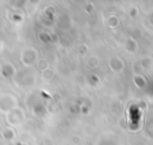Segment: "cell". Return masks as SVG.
Wrapping results in <instances>:
<instances>
[{"label": "cell", "mask_w": 153, "mask_h": 145, "mask_svg": "<svg viewBox=\"0 0 153 145\" xmlns=\"http://www.w3.org/2000/svg\"><path fill=\"white\" fill-rule=\"evenodd\" d=\"M18 107V98L10 92L0 95V113L8 114L11 110Z\"/></svg>", "instance_id": "6da1fadb"}, {"label": "cell", "mask_w": 153, "mask_h": 145, "mask_svg": "<svg viewBox=\"0 0 153 145\" xmlns=\"http://www.w3.org/2000/svg\"><path fill=\"white\" fill-rule=\"evenodd\" d=\"M23 121H25V111L19 106L16 109H14V110H11L8 114H6V122L10 128L19 126L20 123H23Z\"/></svg>", "instance_id": "7a4b0ae2"}, {"label": "cell", "mask_w": 153, "mask_h": 145, "mask_svg": "<svg viewBox=\"0 0 153 145\" xmlns=\"http://www.w3.org/2000/svg\"><path fill=\"white\" fill-rule=\"evenodd\" d=\"M38 52L35 48H25L20 53V62L25 67H33L38 61Z\"/></svg>", "instance_id": "3957f363"}, {"label": "cell", "mask_w": 153, "mask_h": 145, "mask_svg": "<svg viewBox=\"0 0 153 145\" xmlns=\"http://www.w3.org/2000/svg\"><path fill=\"white\" fill-rule=\"evenodd\" d=\"M108 68H110V71L114 73H121L125 71L126 64H125V61L122 57L114 56V57H111L110 60H108Z\"/></svg>", "instance_id": "277c9868"}, {"label": "cell", "mask_w": 153, "mask_h": 145, "mask_svg": "<svg viewBox=\"0 0 153 145\" xmlns=\"http://www.w3.org/2000/svg\"><path fill=\"white\" fill-rule=\"evenodd\" d=\"M16 75V67L12 62H1L0 64V76L3 79H12Z\"/></svg>", "instance_id": "5b68a950"}, {"label": "cell", "mask_w": 153, "mask_h": 145, "mask_svg": "<svg viewBox=\"0 0 153 145\" xmlns=\"http://www.w3.org/2000/svg\"><path fill=\"white\" fill-rule=\"evenodd\" d=\"M100 57L99 56H96V54H92V56H88V58H87V61H85V64H87V67L90 68V69H96V68L100 65Z\"/></svg>", "instance_id": "8992f818"}, {"label": "cell", "mask_w": 153, "mask_h": 145, "mask_svg": "<svg viewBox=\"0 0 153 145\" xmlns=\"http://www.w3.org/2000/svg\"><path fill=\"white\" fill-rule=\"evenodd\" d=\"M106 25L108 27H110L111 30H117L119 27V25H121V19H119L117 15H110V16L106 19Z\"/></svg>", "instance_id": "52a82bcc"}, {"label": "cell", "mask_w": 153, "mask_h": 145, "mask_svg": "<svg viewBox=\"0 0 153 145\" xmlns=\"http://www.w3.org/2000/svg\"><path fill=\"white\" fill-rule=\"evenodd\" d=\"M125 49H126V52H129V53H136L137 49H138L137 41L134 39V38H129V39H126V42H125Z\"/></svg>", "instance_id": "ba28073f"}, {"label": "cell", "mask_w": 153, "mask_h": 145, "mask_svg": "<svg viewBox=\"0 0 153 145\" xmlns=\"http://www.w3.org/2000/svg\"><path fill=\"white\" fill-rule=\"evenodd\" d=\"M1 137H3L4 140H7V141H12V140L16 137V133H15L14 128L7 126V128H4L3 130H1Z\"/></svg>", "instance_id": "9c48e42d"}, {"label": "cell", "mask_w": 153, "mask_h": 145, "mask_svg": "<svg viewBox=\"0 0 153 145\" xmlns=\"http://www.w3.org/2000/svg\"><path fill=\"white\" fill-rule=\"evenodd\" d=\"M133 83L137 86L138 88H145L146 87V79L140 73H134L133 75Z\"/></svg>", "instance_id": "30bf717a"}, {"label": "cell", "mask_w": 153, "mask_h": 145, "mask_svg": "<svg viewBox=\"0 0 153 145\" xmlns=\"http://www.w3.org/2000/svg\"><path fill=\"white\" fill-rule=\"evenodd\" d=\"M35 68H37L38 71H39L41 73L43 72V71H46L50 68V64H49V61L46 60V58H38V61L35 62Z\"/></svg>", "instance_id": "8fae6325"}, {"label": "cell", "mask_w": 153, "mask_h": 145, "mask_svg": "<svg viewBox=\"0 0 153 145\" xmlns=\"http://www.w3.org/2000/svg\"><path fill=\"white\" fill-rule=\"evenodd\" d=\"M41 75H42V79L45 81H52L53 77H54V72H53L52 68H49V69H46V71H43Z\"/></svg>", "instance_id": "7c38bea8"}, {"label": "cell", "mask_w": 153, "mask_h": 145, "mask_svg": "<svg viewBox=\"0 0 153 145\" xmlns=\"http://www.w3.org/2000/svg\"><path fill=\"white\" fill-rule=\"evenodd\" d=\"M39 38H41V41H43V42H49V41H50L49 39V38H50L49 34H48V33H43V31L39 34Z\"/></svg>", "instance_id": "4fadbf2b"}]
</instances>
